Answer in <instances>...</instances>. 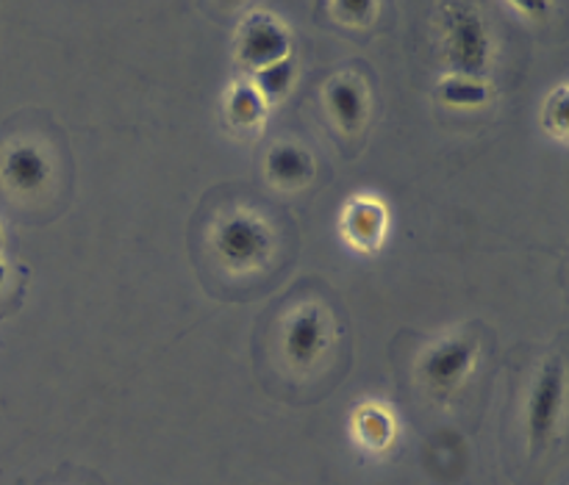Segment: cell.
Returning <instances> with one entry per match:
<instances>
[{"label":"cell","mask_w":569,"mask_h":485,"mask_svg":"<svg viewBox=\"0 0 569 485\" xmlns=\"http://www.w3.org/2000/svg\"><path fill=\"white\" fill-rule=\"evenodd\" d=\"M295 228L281 209L256 194L226 192L194 228V259L206 281L226 292H253L287 266Z\"/></svg>","instance_id":"1"},{"label":"cell","mask_w":569,"mask_h":485,"mask_svg":"<svg viewBox=\"0 0 569 485\" xmlns=\"http://www.w3.org/2000/svg\"><path fill=\"white\" fill-rule=\"evenodd\" d=\"M261 353L272 375L292 386H311L337 375L348 355L342 309L322 289H300L270 316Z\"/></svg>","instance_id":"2"},{"label":"cell","mask_w":569,"mask_h":485,"mask_svg":"<svg viewBox=\"0 0 569 485\" xmlns=\"http://www.w3.org/2000/svg\"><path fill=\"white\" fill-rule=\"evenodd\" d=\"M481 361L478 333L461 331L428 344L415 364V377L433 400H450L467 386Z\"/></svg>","instance_id":"3"},{"label":"cell","mask_w":569,"mask_h":485,"mask_svg":"<svg viewBox=\"0 0 569 485\" xmlns=\"http://www.w3.org/2000/svg\"><path fill=\"white\" fill-rule=\"evenodd\" d=\"M61 178L59 153L39 139H17L0 161V181L17 200L53 198Z\"/></svg>","instance_id":"4"},{"label":"cell","mask_w":569,"mask_h":485,"mask_svg":"<svg viewBox=\"0 0 569 485\" xmlns=\"http://www.w3.org/2000/svg\"><path fill=\"white\" fill-rule=\"evenodd\" d=\"M322 109L342 139H361L372 120V89L361 70L348 67L331 75L322 87Z\"/></svg>","instance_id":"5"},{"label":"cell","mask_w":569,"mask_h":485,"mask_svg":"<svg viewBox=\"0 0 569 485\" xmlns=\"http://www.w3.org/2000/svg\"><path fill=\"white\" fill-rule=\"evenodd\" d=\"M565 411V358H550L537 372L531 397H528V436L533 447H542L559 425Z\"/></svg>","instance_id":"6"},{"label":"cell","mask_w":569,"mask_h":485,"mask_svg":"<svg viewBox=\"0 0 569 485\" xmlns=\"http://www.w3.org/2000/svg\"><path fill=\"white\" fill-rule=\"evenodd\" d=\"M264 175L276 192L300 194L315 183L317 161L309 148H303L295 139H281L270 144L264 155Z\"/></svg>","instance_id":"7"},{"label":"cell","mask_w":569,"mask_h":485,"mask_svg":"<svg viewBox=\"0 0 569 485\" xmlns=\"http://www.w3.org/2000/svg\"><path fill=\"white\" fill-rule=\"evenodd\" d=\"M289 53V37L276 17H253L239 33V59L250 67H276Z\"/></svg>","instance_id":"8"},{"label":"cell","mask_w":569,"mask_h":485,"mask_svg":"<svg viewBox=\"0 0 569 485\" xmlns=\"http://www.w3.org/2000/svg\"><path fill=\"white\" fill-rule=\"evenodd\" d=\"M342 231L345 239L353 244L356 250L372 253L383 244L387 239V209L383 203L372 198H359L345 209L342 216Z\"/></svg>","instance_id":"9"},{"label":"cell","mask_w":569,"mask_h":485,"mask_svg":"<svg viewBox=\"0 0 569 485\" xmlns=\"http://www.w3.org/2000/svg\"><path fill=\"white\" fill-rule=\"evenodd\" d=\"M450 55H453L456 67H461L465 72L483 70L487 37L476 20H465L461 26H456V31L450 33Z\"/></svg>","instance_id":"10"},{"label":"cell","mask_w":569,"mask_h":485,"mask_svg":"<svg viewBox=\"0 0 569 485\" xmlns=\"http://www.w3.org/2000/svg\"><path fill=\"white\" fill-rule=\"evenodd\" d=\"M228 120L231 125L244 128V131H256L264 122V100H261L259 89L248 87V83H237L228 94Z\"/></svg>","instance_id":"11"},{"label":"cell","mask_w":569,"mask_h":485,"mask_svg":"<svg viewBox=\"0 0 569 485\" xmlns=\"http://www.w3.org/2000/svg\"><path fill=\"white\" fill-rule=\"evenodd\" d=\"M3 281H6V266L0 264V286H3Z\"/></svg>","instance_id":"12"},{"label":"cell","mask_w":569,"mask_h":485,"mask_svg":"<svg viewBox=\"0 0 569 485\" xmlns=\"http://www.w3.org/2000/svg\"><path fill=\"white\" fill-rule=\"evenodd\" d=\"M0 247H3V233H0Z\"/></svg>","instance_id":"13"}]
</instances>
